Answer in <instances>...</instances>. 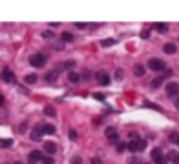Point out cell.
Wrapping results in <instances>:
<instances>
[{"label":"cell","mask_w":179,"mask_h":164,"mask_svg":"<svg viewBox=\"0 0 179 164\" xmlns=\"http://www.w3.org/2000/svg\"><path fill=\"white\" fill-rule=\"evenodd\" d=\"M42 135H44V133H42V129H41V126H39V127H35V129H33V133H31V139H33V141H39Z\"/></svg>","instance_id":"obj_16"},{"label":"cell","mask_w":179,"mask_h":164,"mask_svg":"<svg viewBox=\"0 0 179 164\" xmlns=\"http://www.w3.org/2000/svg\"><path fill=\"white\" fill-rule=\"evenodd\" d=\"M37 73H29V75H25V83H29V85H33V83H37Z\"/></svg>","instance_id":"obj_19"},{"label":"cell","mask_w":179,"mask_h":164,"mask_svg":"<svg viewBox=\"0 0 179 164\" xmlns=\"http://www.w3.org/2000/svg\"><path fill=\"white\" fill-rule=\"evenodd\" d=\"M94 98H98V101H104V98H106V97H104L102 93H94Z\"/></svg>","instance_id":"obj_33"},{"label":"cell","mask_w":179,"mask_h":164,"mask_svg":"<svg viewBox=\"0 0 179 164\" xmlns=\"http://www.w3.org/2000/svg\"><path fill=\"white\" fill-rule=\"evenodd\" d=\"M167 160L173 162V164H179V152L177 151H170L167 152Z\"/></svg>","instance_id":"obj_15"},{"label":"cell","mask_w":179,"mask_h":164,"mask_svg":"<svg viewBox=\"0 0 179 164\" xmlns=\"http://www.w3.org/2000/svg\"><path fill=\"white\" fill-rule=\"evenodd\" d=\"M58 73H60V70H54V72H48V73H46V77H44V79H46L48 83H54L56 79H58Z\"/></svg>","instance_id":"obj_13"},{"label":"cell","mask_w":179,"mask_h":164,"mask_svg":"<svg viewBox=\"0 0 179 164\" xmlns=\"http://www.w3.org/2000/svg\"><path fill=\"white\" fill-rule=\"evenodd\" d=\"M96 79H98V83L100 85H110V75L108 73H96Z\"/></svg>","instance_id":"obj_11"},{"label":"cell","mask_w":179,"mask_h":164,"mask_svg":"<svg viewBox=\"0 0 179 164\" xmlns=\"http://www.w3.org/2000/svg\"><path fill=\"white\" fill-rule=\"evenodd\" d=\"M116 77H118V79H121V77H123V72H121V70H118V73H116Z\"/></svg>","instance_id":"obj_35"},{"label":"cell","mask_w":179,"mask_h":164,"mask_svg":"<svg viewBox=\"0 0 179 164\" xmlns=\"http://www.w3.org/2000/svg\"><path fill=\"white\" fill-rule=\"evenodd\" d=\"M150 157H152V162L154 164H166V157H164V152L160 151V149H152V152H150Z\"/></svg>","instance_id":"obj_4"},{"label":"cell","mask_w":179,"mask_h":164,"mask_svg":"<svg viewBox=\"0 0 179 164\" xmlns=\"http://www.w3.org/2000/svg\"><path fill=\"white\" fill-rule=\"evenodd\" d=\"M125 149H127V145H125V143H118V152H123Z\"/></svg>","instance_id":"obj_29"},{"label":"cell","mask_w":179,"mask_h":164,"mask_svg":"<svg viewBox=\"0 0 179 164\" xmlns=\"http://www.w3.org/2000/svg\"><path fill=\"white\" fill-rule=\"evenodd\" d=\"M173 104H175V106L179 108V97H175V101H173Z\"/></svg>","instance_id":"obj_38"},{"label":"cell","mask_w":179,"mask_h":164,"mask_svg":"<svg viewBox=\"0 0 179 164\" xmlns=\"http://www.w3.org/2000/svg\"><path fill=\"white\" fill-rule=\"evenodd\" d=\"M75 27H77V29H85V27H87V23H83V21H77Z\"/></svg>","instance_id":"obj_31"},{"label":"cell","mask_w":179,"mask_h":164,"mask_svg":"<svg viewBox=\"0 0 179 164\" xmlns=\"http://www.w3.org/2000/svg\"><path fill=\"white\" fill-rule=\"evenodd\" d=\"M170 141L172 143H179V133H170Z\"/></svg>","instance_id":"obj_24"},{"label":"cell","mask_w":179,"mask_h":164,"mask_svg":"<svg viewBox=\"0 0 179 164\" xmlns=\"http://www.w3.org/2000/svg\"><path fill=\"white\" fill-rule=\"evenodd\" d=\"M112 45H116V39H106V41H102V47H112Z\"/></svg>","instance_id":"obj_23"},{"label":"cell","mask_w":179,"mask_h":164,"mask_svg":"<svg viewBox=\"0 0 179 164\" xmlns=\"http://www.w3.org/2000/svg\"><path fill=\"white\" fill-rule=\"evenodd\" d=\"M170 75H172V72H170V70H166L162 75H158L156 79H152V83H150V85H152V89H158V87L164 83V79H166V77H170Z\"/></svg>","instance_id":"obj_5"},{"label":"cell","mask_w":179,"mask_h":164,"mask_svg":"<svg viewBox=\"0 0 179 164\" xmlns=\"http://www.w3.org/2000/svg\"><path fill=\"white\" fill-rule=\"evenodd\" d=\"M133 73H135L137 77H143V75H144V66H143V64H135V68H133Z\"/></svg>","instance_id":"obj_17"},{"label":"cell","mask_w":179,"mask_h":164,"mask_svg":"<svg viewBox=\"0 0 179 164\" xmlns=\"http://www.w3.org/2000/svg\"><path fill=\"white\" fill-rule=\"evenodd\" d=\"M144 147H147V141L144 139H137V141H129L127 143L129 152H141V151H144Z\"/></svg>","instance_id":"obj_2"},{"label":"cell","mask_w":179,"mask_h":164,"mask_svg":"<svg viewBox=\"0 0 179 164\" xmlns=\"http://www.w3.org/2000/svg\"><path fill=\"white\" fill-rule=\"evenodd\" d=\"M154 31H158V33H167V25H166V23H154Z\"/></svg>","instance_id":"obj_20"},{"label":"cell","mask_w":179,"mask_h":164,"mask_svg":"<svg viewBox=\"0 0 179 164\" xmlns=\"http://www.w3.org/2000/svg\"><path fill=\"white\" fill-rule=\"evenodd\" d=\"M62 41H64V42H71V41H73V35H71L70 31H64V33H62Z\"/></svg>","instance_id":"obj_21"},{"label":"cell","mask_w":179,"mask_h":164,"mask_svg":"<svg viewBox=\"0 0 179 164\" xmlns=\"http://www.w3.org/2000/svg\"><path fill=\"white\" fill-rule=\"evenodd\" d=\"M42 37L44 39H54V33L52 31H42Z\"/></svg>","instance_id":"obj_25"},{"label":"cell","mask_w":179,"mask_h":164,"mask_svg":"<svg viewBox=\"0 0 179 164\" xmlns=\"http://www.w3.org/2000/svg\"><path fill=\"white\" fill-rule=\"evenodd\" d=\"M41 129H42L44 135H54V133H56V127L50 126V124H41Z\"/></svg>","instance_id":"obj_10"},{"label":"cell","mask_w":179,"mask_h":164,"mask_svg":"<svg viewBox=\"0 0 179 164\" xmlns=\"http://www.w3.org/2000/svg\"><path fill=\"white\" fill-rule=\"evenodd\" d=\"M71 164H81V158H79V157H75V158H73V162H71Z\"/></svg>","instance_id":"obj_36"},{"label":"cell","mask_w":179,"mask_h":164,"mask_svg":"<svg viewBox=\"0 0 179 164\" xmlns=\"http://www.w3.org/2000/svg\"><path fill=\"white\" fill-rule=\"evenodd\" d=\"M106 139H108V141H112V143H118L119 133H118L114 127H108V129H106Z\"/></svg>","instance_id":"obj_7"},{"label":"cell","mask_w":179,"mask_h":164,"mask_svg":"<svg viewBox=\"0 0 179 164\" xmlns=\"http://www.w3.org/2000/svg\"><path fill=\"white\" fill-rule=\"evenodd\" d=\"M91 162H93V164H102V160H100V158H93Z\"/></svg>","instance_id":"obj_37"},{"label":"cell","mask_w":179,"mask_h":164,"mask_svg":"<svg viewBox=\"0 0 179 164\" xmlns=\"http://www.w3.org/2000/svg\"><path fill=\"white\" fill-rule=\"evenodd\" d=\"M6 164H21V162H6Z\"/></svg>","instance_id":"obj_40"},{"label":"cell","mask_w":179,"mask_h":164,"mask_svg":"<svg viewBox=\"0 0 179 164\" xmlns=\"http://www.w3.org/2000/svg\"><path fill=\"white\" fill-rule=\"evenodd\" d=\"M0 106H4V97L0 95Z\"/></svg>","instance_id":"obj_39"},{"label":"cell","mask_w":179,"mask_h":164,"mask_svg":"<svg viewBox=\"0 0 179 164\" xmlns=\"http://www.w3.org/2000/svg\"><path fill=\"white\" fill-rule=\"evenodd\" d=\"M141 37H143V39H148V37H150V31H143Z\"/></svg>","instance_id":"obj_34"},{"label":"cell","mask_w":179,"mask_h":164,"mask_svg":"<svg viewBox=\"0 0 179 164\" xmlns=\"http://www.w3.org/2000/svg\"><path fill=\"white\" fill-rule=\"evenodd\" d=\"M148 70H152V72H166V64L160 58H150L148 60Z\"/></svg>","instance_id":"obj_3"},{"label":"cell","mask_w":179,"mask_h":164,"mask_svg":"<svg viewBox=\"0 0 179 164\" xmlns=\"http://www.w3.org/2000/svg\"><path fill=\"white\" fill-rule=\"evenodd\" d=\"M129 164H141V160L137 157H133V158H129Z\"/></svg>","instance_id":"obj_32"},{"label":"cell","mask_w":179,"mask_h":164,"mask_svg":"<svg viewBox=\"0 0 179 164\" xmlns=\"http://www.w3.org/2000/svg\"><path fill=\"white\" fill-rule=\"evenodd\" d=\"M164 52L166 54H175L177 52V47L173 45V42H166V45H164Z\"/></svg>","instance_id":"obj_14"},{"label":"cell","mask_w":179,"mask_h":164,"mask_svg":"<svg viewBox=\"0 0 179 164\" xmlns=\"http://www.w3.org/2000/svg\"><path fill=\"white\" fill-rule=\"evenodd\" d=\"M0 77H2V81H6V83H14V81H16V77H14V72H12V70H8V68H4V70H2V73H0Z\"/></svg>","instance_id":"obj_6"},{"label":"cell","mask_w":179,"mask_h":164,"mask_svg":"<svg viewBox=\"0 0 179 164\" xmlns=\"http://www.w3.org/2000/svg\"><path fill=\"white\" fill-rule=\"evenodd\" d=\"M0 143H2L4 147H12V145H14V141H12V139H6V141H0Z\"/></svg>","instance_id":"obj_28"},{"label":"cell","mask_w":179,"mask_h":164,"mask_svg":"<svg viewBox=\"0 0 179 164\" xmlns=\"http://www.w3.org/2000/svg\"><path fill=\"white\" fill-rule=\"evenodd\" d=\"M73 66H75V62L73 60H68V62L64 64V68H73Z\"/></svg>","instance_id":"obj_30"},{"label":"cell","mask_w":179,"mask_h":164,"mask_svg":"<svg viewBox=\"0 0 179 164\" xmlns=\"http://www.w3.org/2000/svg\"><path fill=\"white\" fill-rule=\"evenodd\" d=\"M144 164H148V162H144Z\"/></svg>","instance_id":"obj_41"},{"label":"cell","mask_w":179,"mask_h":164,"mask_svg":"<svg viewBox=\"0 0 179 164\" xmlns=\"http://www.w3.org/2000/svg\"><path fill=\"white\" fill-rule=\"evenodd\" d=\"M166 93L175 98L177 93H179V85H177V83H167V85H166Z\"/></svg>","instance_id":"obj_8"},{"label":"cell","mask_w":179,"mask_h":164,"mask_svg":"<svg viewBox=\"0 0 179 164\" xmlns=\"http://www.w3.org/2000/svg\"><path fill=\"white\" fill-rule=\"evenodd\" d=\"M137 139H139L137 131H131V133H129V141H137Z\"/></svg>","instance_id":"obj_27"},{"label":"cell","mask_w":179,"mask_h":164,"mask_svg":"<svg viewBox=\"0 0 179 164\" xmlns=\"http://www.w3.org/2000/svg\"><path fill=\"white\" fill-rule=\"evenodd\" d=\"M42 164H54V158L52 157H44L42 158Z\"/></svg>","instance_id":"obj_26"},{"label":"cell","mask_w":179,"mask_h":164,"mask_svg":"<svg viewBox=\"0 0 179 164\" xmlns=\"http://www.w3.org/2000/svg\"><path fill=\"white\" fill-rule=\"evenodd\" d=\"M44 152H46V155H54V152H56V145L54 143H44Z\"/></svg>","instance_id":"obj_18"},{"label":"cell","mask_w":179,"mask_h":164,"mask_svg":"<svg viewBox=\"0 0 179 164\" xmlns=\"http://www.w3.org/2000/svg\"><path fill=\"white\" fill-rule=\"evenodd\" d=\"M31 66L33 68H42L44 64H46V54H42V52H37V54H33V56L29 58Z\"/></svg>","instance_id":"obj_1"},{"label":"cell","mask_w":179,"mask_h":164,"mask_svg":"<svg viewBox=\"0 0 179 164\" xmlns=\"http://www.w3.org/2000/svg\"><path fill=\"white\" fill-rule=\"evenodd\" d=\"M42 158H44V155L41 151H31L29 152V160L31 162H42Z\"/></svg>","instance_id":"obj_9"},{"label":"cell","mask_w":179,"mask_h":164,"mask_svg":"<svg viewBox=\"0 0 179 164\" xmlns=\"http://www.w3.org/2000/svg\"><path fill=\"white\" fill-rule=\"evenodd\" d=\"M177 145H179V143H177Z\"/></svg>","instance_id":"obj_42"},{"label":"cell","mask_w":179,"mask_h":164,"mask_svg":"<svg viewBox=\"0 0 179 164\" xmlns=\"http://www.w3.org/2000/svg\"><path fill=\"white\" fill-rule=\"evenodd\" d=\"M44 114H46V116H54V114H56V110H54L52 106H44Z\"/></svg>","instance_id":"obj_22"},{"label":"cell","mask_w":179,"mask_h":164,"mask_svg":"<svg viewBox=\"0 0 179 164\" xmlns=\"http://www.w3.org/2000/svg\"><path fill=\"white\" fill-rule=\"evenodd\" d=\"M68 79H70L71 83H79V81H81V75L77 73V72H73V70H70V72H68Z\"/></svg>","instance_id":"obj_12"}]
</instances>
